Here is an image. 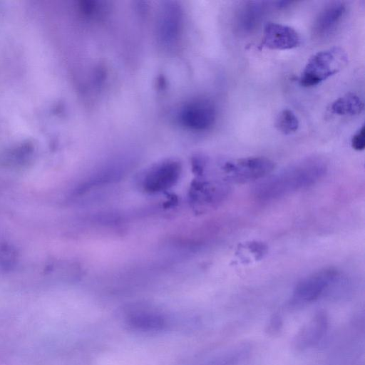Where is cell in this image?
I'll return each instance as SVG.
<instances>
[{
	"label": "cell",
	"instance_id": "1",
	"mask_svg": "<svg viewBox=\"0 0 365 365\" xmlns=\"http://www.w3.org/2000/svg\"><path fill=\"white\" fill-rule=\"evenodd\" d=\"M327 170V163L319 158L302 160L261 182L255 189V196L261 201L283 197L316 184Z\"/></svg>",
	"mask_w": 365,
	"mask_h": 365
},
{
	"label": "cell",
	"instance_id": "2",
	"mask_svg": "<svg viewBox=\"0 0 365 365\" xmlns=\"http://www.w3.org/2000/svg\"><path fill=\"white\" fill-rule=\"evenodd\" d=\"M347 63V53L340 47L320 51L307 61L299 76V83L307 88L315 86L339 73Z\"/></svg>",
	"mask_w": 365,
	"mask_h": 365
},
{
	"label": "cell",
	"instance_id": "3",
	"mask_svg": "<svg viewBox=\"0 0 365 365\" xmlns=\"http://www.w3.org/2000/svg\"><path fill=\"white\" fill-rule=\"evenodd\" d=\"M274 167V163L270 159L254 156L227 161L222 170L227 181L245 183L265 178Z\"/></svg>",
	"mask_w": 365,
	"mask_h": 365
},
{
	"label": "cell",
	"instance_id": "4",
	"mask_svg": "<svg viewBox=\"0 0 365 365\" xmlns=\"http://www.w3.org/2000/svg\"><path fill=\"white\" fill-rule=\"evenodd\" d=\"M339 277V272L333 268L321 269L306 277L296 285L291 302L303 305L316 301L336 283Z\"/></svg>",
	"mask_w": 365,
	"mask_h": 365
},
{
	"label": "cell",
	"instance_id": "5",
	"mask_svg": "<svg viewBox=\"0 0 365 365\" xmlns=\"http://www.w3.org/2000/svg\"><path fill=\"white\" fill-rule=\"evenodd\" d=\"M217 112L215 105L209 100L197 99L185 105L178 113L179 123L185 128L202 132L215 124Z\"/></svg>",
	"mask_w": 365,
	"mask_h": 365
},
{
	"label": "cell",
	"instance_id": "6",
	"mask_svg": "<svg viewBox=\"0 0 365 365\" xmlns=\"http://www.w3.org/2000/svg\"><path fill=\"white\" fill-rule=\"evenodd\" d=\"M180 164L173 160L159 163L150 168L142 180L143 190L150 193L165 191L178 181L181 174Z\"/></svg>",
	"mask_w": 365,
	"mask_h": 365
},
{
	"label": "cell",
	"instance_id": "7",
	"mask_svg": "<svg viewBox=\"0 0 365 365\" xmlns=\"http://www.w3.org/2000/svg\"><path fill=\"white\" fill-rule=\"evenodd\" d=\"M300 42V37L293 28L269 22L264 28L261 46L271 50H289L299 46Z\"/></svg>",
	"mask_w": 365,
	"mask_h": 365
},
{
	"label": "cell",
	"instance_id": "8",
	"mask_svg": "<svg viewBox=\"0 0 365 365\" xmlns=\"http://www.w3.org/2000/svg\"><path fill=\"white\" fill-rule=\"evenodd\" d=\"M346 11L343 2H333L327 6L314 21L312 29L314 38L322 39L331 34L341 22Z\"/></svg>",
	"mask_w": 365,
	"mask_h": 365
},
{
	"label": "cell",
	"instance_id": "9",
	"mask_svg": "<svg viewBox=\"0 0 365 365\" xmlns=\"http://www.w3.org/2000/svg\"><path fill=\"white\" fill-rule=\"evenodd\" d=\"M327 327V315L319 312L298 331L293 341L294 347L297 350L303 351L314 346L322 339Z\"/></svg>",
	"mask_w": 365,
	"mask_h": 365
},
{
	"label": "cell",
	"instance_id": "10",
	"mask_svg": "<svg viewBox=\"0 0 365 365\" xmlns=\"http://www.w3.org/2000/svg\"><path fill=\"white\" fill-rule=\"evenodd\" d=\"M364 108V102L359 96L348 93L336 99L331 103L330 110L337 115L354 116L360 114Z\"/></svg>",
	"mask_w": 365,
	"mask_h": 365
},
{
	"label": "cell",
	"instance_id": "11",
	"mask_svg": "<svg viewBox=\"0 0 365 365\" xmlns=\"http://www.w3.org/2000/svg\"><path fill=\"white\" fill-rule=\"evenodd\" d=\"M299 120L294 113L289 109L282 110L275 120L276 128L284 135L295 133L299 128Z\"/></svg>",
	"mask_w": 365,
	"mask_h": 365
},
{
	"label": "cell",
	"instance_id": "12",
	"mask_svg": "<svg viewBox=\"0 0 365 365\" xmlns=\"http://www.w3.org/2000/svg\"><path fill=\"white\" fill-rule=\"evenodd\" d=\"M133 325L143 329H155L163 324L162 319L155 315L148 313H138L130 318Z\"/></svg>",
	"mask_w": 365,
	"mask_h": 365
},
{
	"label": "cell",
	"instance_id": "13",
	"mask_svg": "<svg viewBox=\"0 0 365 365\" xmlns=\"http://www.w3.org/2000/svg\"><path fill=\"white\" fill-rule=\"evenodd\" d=\"M260 5L256 2L250 3V5L242 11V16L243 26H247L248 29L252 28L255 21L258 19V15L260 11Z\"/></svg>",
	"mask_w": 365,
	"mask_h": 365
},
{
	"label": "cell",
	"instance_id": "14",
	"mask_svg": "<svg viewBox=\"0 0 365 365\" xmlns=\"http://www.w3.org/2000/svg\"><path fill=\"white\" fill-rule=\"evenodd\" d=\"M352 148L358 151L363 150L365 148V128H361L353 135L351 138Z\"/></svg>",
	"mask_w": 365,
	"mask_h": 365
},
{
	"label": "cell",
	"instance_id": "15",
	"mask_svg": "<svg viewBox=\"0 0 365 365\" xmlns=\"http://www.w3.org/2000/svg\"><path fill=\"white\" fill-rule=\"evenodd\" d=\"M282 327L281 319L279 317H274L269 324V332H277Z\"/></svg>",
	"mask_w": 365,
	"mask_h": 365
}]
</instances>
